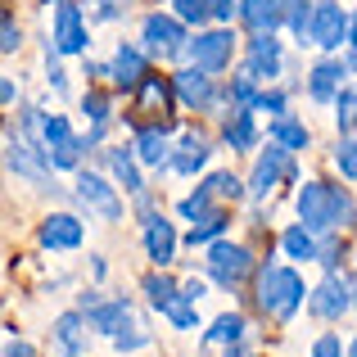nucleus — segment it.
<instances>
[{
    "label": "nucleus",
    "mask_w": 357,
    "mask_h": 357,
    "mask_svg": "<svg viewBox=\"0 0 357 357\" xmlns=\"http://www.w3.org/2000/svg\"><path fill=\"white\" fill-rule=\"evenodd\" d=\"M172 14L181 18V23H208L213 18V0H172Z\"/></svg>",
    "instance_id": "nucleus-35"
},
{
    "label": "nucleus",
    "mask_w": 357,
    "mask_h": 357,
    "mask_svg": "<svg viewBox=\"0 0 357 357\" xmlns=\"http://www.w3.org/2000/svg\"><path fill=\"white\" fill-rule=\"evenodd\" d=\"M5 167L18 176V181L36 185V190H50L54 185L50 149H45V140L27 136V131H5Z\"/></svg>",
    "instance_id": "nucleus-3"
},
{
    "label": "nucleus",
    "mask_w": 357,
    "mask_h": 357,
    "mask_svg": "<svg viewBox=\"0 0 357 357\" xmlns=\"http://www.w3.org/2000/svg\"><path fill=\"white\" fill-rule=\"evenodd\" d=\"M73 195H77V204L91 213V218H100V222H118L122 218V195H118V185H109L100 172H77Z\"/></svg>",
    "instance_id": "nucleus-5"
},
{
    "label": "nucleus",
    "mask_w": 357,
    "mask_h": 357,
    "mask_svg": "<svg viewBox=\"0 0 357 357\" xmlns=\"http://www.w3.org/2000/svg\"><path fill=\"white\" fill-rule=\"evenodd\" d=\"M335 167H340V176H344V181H353L357 185V140L353 136H344L340 140V145H335Z\"/></svg>",
    "instance_id": "nucleus-34"
},
{
    "label": "nucleus",
    "mask_w": 357,
    "mask_h": 357,
    "mask_svg": "<svg viewBox=\"0 0 357 357\" xmlns=\"http://www.w3.org/2000/svg\"><path fill=\"white\" fill-rule=\"evenodd\" d=\"M271 140H276V145H285L289 154H303V149L312 145V131H307L298 118H289V114H285V118L271 122Z\"/></svg>",
    "instance_id": "nucleus-25"
},
{
    "label": "nucleus",
    "mask_w": 357,
    "mask_h": 357,
    "mask_svg": "<svg viewBox=\"0 0 357 357\" xmlns=\"http://www.w3.org/2000/svg\"><path fill=\"white\" fill-rule=\"evenodd\" d=\"M307 307H312V317H321V321H340V317L353 307V285L331 271V276L307 294Z\"/></svg>",
    "instance_id": "nucleus-13"
},
{
    "label": "nucleus",
    "mask_w": 357,
    "mask_h": 357,
    "mask_svg": "<svg viewBox=\"0 0 357 357\" xmlns=\"http://www.w3.org/2000/svg\"><path fill=\"white\" fill-rule=\"evenodd\" d=\"M82 114L96 122V127H109V118H114V105H109V96H100V91H86V96H82Z\"/></svg>",
    "instance_id": "nucleus-36"
},
{
    "label": "nucleus",
    "mask_w": 357,
    "mask_h": 357,
    "mask_svg": "<svg viewBox=\"0 0 357 357\" xmlns=\"http://www.w3.org/2000/svg\"><path fill=\"white\" fill-rule=\"evenodd\" d=\"M5 357H36V349H32L27 340H9V344H5Z\"/></svg>",
    "instance_id": "nucleus-46"
},
{
    "label": "nucleus",
    "mask_w": 357,
    "mask_h": 357,
    "mask_svg": "<svg viewBox=\"0 0 357 357\" xmlns=\"http://www.w3.org/2000/svg\"><path fill=\"white\" fill-rule=\"evenodd\" d=\"M208 158H213V145L204 136H195V131H185V136L176 140V149H172V172L176 176H195Z\"/></svg>",
    "instance_id": "nucleus-21"
},
{
    "label": "nucleus",
    "mask_w": 357,
    "mask_h": 357,
    "mask_svg": "<svg viewBox=\"0 0 357 357\" xmlns=\"http://www.w3.org/2000/svg\"><path fill=\"white\" fill-rule=\"evenodd\" d=\"M181 294L190 298V303H199V298L208 294V285H204V280H195V276H190V280H185V285H181Z\"/></svg>",
    "instance_id": "nucleus-44"
},
{
    "label": "nucleus",
    "mask_w": 357,
    "mask_h": 357,
    "mask_svg": "<svg viewBox=\"0 0 357 357\" xmlns=\"http://www.w3.org/2000/svg\"><path fill=\"white\" fill-rule=\"evenodd\" d=\"M294 213H298V222H303L307 231H317V236H331V231H340V227H353L349 190L326 185V181H303V185H298Z\"/></svg>",
    "instance_id": "nucleus-1"
},
{
    "label": "nucleus",
    "mask_w": 357,
    "mask_h": 357,
    "mask_svg": "<svg viewBox=\"0 0 357 357\" xmlns=\"http://www.w3.org/2000/svg\"><path fill=\"white\" fill-rule=\"evenodd\" d=\"M82 149H86V140L68 136V140H59V145H50V163L59 167V172H77L82 167Z\"/></svg>",
    "instance_id": "nucleus-32"
},
{
    "label": "nucleus",
    "mask_w": 357,
    "mask_h": 357,
    "mask_svg": "<svg viewBox=\"0 0 357 357\" xmlns=\"http://www.w3.org/2000/svg\"><path fill=\"white\" fill-rule=\"evenodd\" d=\"M204 185L213 190V199H218V204H236V199H244V195H249V185H244L236 172H213Z\"/></svg>",
    "instance_id": "nucleus-31"
},
{
    "label": "nucleus",
    "mask_w": 357,
    "mask_h": 357,
    "mask_svg": "<svg viewBox=\"0 0 357 357\" xmlns=\"http://www.w3.org/2000/svg\"><path fill=\"white\" fill-rule=\"evenodd\" d=\"M86 331H91V317L82 312V307H73V312L54 317L50 326V340H54V357H86Z\"/></svg>",
    "instance_id": "nucleus-14"
},
{
    "label": "nucleus",
    "mask_w": 357,
    "mask_h": 357,
    "mask_svg": "<svg viewBox=\"0 0 357 357\" xmlns=\"http://www.w3.org/2000/svg\"><path fill=\"white\" fill-rule=\"evenodd\" d=\"M353 307H357V289H353Z\"/></svg>",
    "instance_id": "nucleus-51"
},
{
    "label": "nucleus",
    "mask_w": 357,
    "mask_h": 357,
    "mask_svg": "<svg viewBox=\"0 0 357 357\" xmlns=\"http://www.w3.org/2000/svg\"><path fill=\"white\" fill-rule=\"evenodd\" d=\"M172 86H176V100H181L185 109H195V114H204V109L218 105L213 73H204V68H181V73L172 77Z\"/></svg>",
    "instance_id": "nucleus-15"
},
{
    "label": "nucleus",
    "mask_w": 357,
    "mask_h": 357,
    "mask_svg": "<svg viewBox=\"0 0 357 357\" xmlns=\"http://www.w3.org/2000/svg\"><path fill=\"white\" fill-rule=\"evenodd\" d=\"M244 331H249V321H244L240 312H222L218 321H213V331H208V344H244Z\"/></svg>",
    "instance_id": "nucleus-29"
},
{
    "label": "nucleus",
    "mask_w": 357,
    "mask_h": 357,
    "mask_svg": "<svg viewBox=\"0 0 357 357\" xmlns=\"http://www.w3.org/2000/svg\"><path fill=\"white\" fill-rule=\"evenodd\" d=\"M222 140H227L236 154H244V149L258 145V122H253V109H231L227 127H222Z\"/></svg>",
    "instance_id": "nucleus-24"
},
{
    "label": "nucleus",
    "mask_w": 357,
    "mask_h": 357,
    "mask_svg": "<svg viewBox=\"0 0 357 357\" xmlns=\"http://www.w3.org/2000/svg\"><path fill=\"white\" fill-rule=\"evenodd\" d=\"M349 23H353V14L340 5V0H317V9H312V45L326 50V54H335L344 41H349Z\"/></svg>",
    "instance_id": "nucleus-7"
},
{
    "label": "nucleus",
    "mask_w": 357,
    "mask_h": 357,
    "mask_svg": "<svg viewBox=\"0 0 357 357\" xmlns=\"http://www.w3.org/2000/svg\"><path fill=\"white\" fill-rule=\"evenodd\" d=\"M213 18H218V23H231V18H240V0H213Z\"/></svg>",
    "instance_id": "nucleus-42"
},
{
    "label": "nucleus",
    "mask_w": 357,
    "mask_h": 357,
    "mask_svg": "<svg viewBox=\"0 0 357 357\" xmlns=\"http://www.w3.org/2000/svg\"><path fill=\"white\" fill-rule=\"evenodd\" d=\"M36 240L50 253H73L86 240V227H82V218H73V213H50V218L36 227Z\"/></svg>",
    "instance_id": "nucleus-11"
},
{
    "label": "nucleus",
    "mask_w": 357,
    "mask_h": 357,
    "mask_svg": "<svg viewBox=\"0 0 357 357\" xmlns=\"http://www.w3.org/2000/svg\"><path fill=\"white\" fill-rule=\"evenodd\" d=\"M68 136H73V127H68V118H63V114H45V118H41V140H45V149L59 145V140H68Z\"/></svg>",
    "instance_id": "nucleus-38"
},
{
    "label": "nucleus",
    "mask_w": 357,
    "mask_h": 357,
    "mask_svg": "<svg viewBox=\"0 0 357 357\" xmlns=\"http://www.w3.org/2000/svg\"><path fill=\"white\" fill-rule=\"evenodd\" d=\"M145 59L149 54L140 50V45H127V41H118V50H114V86L122 91H136V86H145Z\"/></svg>",
    "instance_id": "nucleus-18"
},
{
    "label": "nucleus",
    "mask_w": 357,
    "mask_h": 357,
    "mask_svg": "<svg viewBox=\"0 0 357 357\" xmlns=\"http://www.w3.org/2000/svg\"><path fill=\"white\" fill-rule=\"evenodd\" d=\"M227 227H231V218H227L222 208H213L208 218L190 222V236H185V244H190V249H195V244H199V249H208V244H218V236H222Z\"/></svg>",
    "instance_id": "nucleus-27"
},
{
    "label": "nucleus",
    "mask_w": 357,
    "mask_h": 357,
    "mask_svg": "<svg viewBox=\"0 0 357 357\" xmlns=\"http://www.w3.org/2000/svg\"><path fill=\"white\" fill-rule=\"evenodd\" d=\"M213 208H218V199H213V190H208V185H199V190H190V195H181V199H176V213H181L185 222L208 218Z\"/></svg>",
    "instance_id": "nucleus-30"
},
{
    "label": "nucleus",
    "mask_w": 357,
    "mask_h": 357,
    "mask_svg": "<svg viewBox=\"0 0 357 357\" xmlns=\"http://www.w3.org/2000/svg\"><path fill=\"white\" fill-rule=\"evenodd\" d=\"M149 344V335L140 331V326H122V331L114 335V349H122V353H131V349H145Z\"/></svg>",
    "instance_id": "nucleus-41"
},
{
    "label": "nucleus",
    "mask_w": 357,
    "mask_h": 357,
    "mask_svg": "<svg viewBox=\"0 0 357 357\" xmlns=\"http://www.w3.org/2000/svg\"><path fill=\"white\" fill-rule=\"evenodd\" d=\"M185 54H190L195 68H204V73H227L231 59H236V36H231V27H213V32L190 36V50Z\"/></svg>",
    "instance_id": "nucleus-8"
},
{
    "label": "nucleus",
    "mask_w": 357,
    "mask_h": 357,
    "mask_svg": "<svg viewBox=\"0 0 357 357\" xmlns=\"http://www.w3.org/2000/svg\"><path fill=\"white\" fill-rule=\"evenodd\" d=\"M285 96L280 91H258V105H253V114H271V118H285Z\"/></svg>",
    "instance_id": "nucleus-39"
},
{
    "label": "nucleus",
    "mask_w": 357,
    "mask_h": 357,
    "mask_svg": "<svg viewBox=\"0 0 357 357\" xmlns=\"http://www.w3.org/2000/svg\"><path fill=\"white\" fill-rule=\"evenodd\" d=\"M140 289H145V298H149V307H158V312H167V307L181 298V289L172 285L167 276H158V271H149L145 280H140Z\"/></svg>",
    "instance_id": "nucleus-28"
},
{
    "label": "nucleus",
    "mask_w": 357,
    "mask_h": 357,
    "mask_svg": "<svg viewBox=\"0 0 357 357\" xmlns=\"http://www.w3.org/2000/svg\"><path fill=\"white\" fill-rule=\"evenodd\" d=\"M227 357H244V344H231V349H227Z\"/></svg>",
    "instance_id": "nucleus-49"
},
{
    "label": "nucleus",
    "mask_w": 357,
    "mask_h": 357,
    "mask_svg": "<svg viewBox=\"0 0 357 357\" xmlns=\"http://www.w3.org/2000/svg\"><path fill=\"white\" fill-rule=\"evenodd\" d=\"M240 23L253 27V32H280L276 0H240Z\"/></svg>",
    "instance_id": "nucleus-26"
},
{
    "label": "nucleus",
    "mask_w": 357,
    "mask_h": 357,
    "mask_svg": "<svg viewBox=\"0 0 357 357\" xmlns=\"http://www.w3.org/2000/svg\"><path fill=\"white\" fill-rule=\"evenodd\" d=\"M312 294V289L303 285V276H298L294 267H280V262H271V267L258 271V307L267 317H276V321H289V317L303 307V298Z\"/></svg>",
    "instance_id": "nucleus-2"
},
{
    "label": "nucleus",
    "mask_w": 357,
    "mask_h": 357,
    "mask_svg": "<svg viewBox=\"0 0 357 357\" xmlns=\"http://www.w3.org/2000/svg\"><path fill=\"white\" fill-rule=\"evenodd\" d=\"M349 45L357 50V14H353V23H349Z\"/></svg>",
    "instance_id": "nucleus-48"
},
{
    "label": "nucleus",
    "mask_w": 357,
    "mask_h": 357,
    "mask_svg": "<svg viewBox=\"0 0 357 357\" xmlns=\"http://www.w3.org/2000/svg\"><path fill=\"white\" fill-rule=\"evenodd\" d=\"M312 357H349V349L340 344V335H335V331H326V335H317V340H312Z\"/></svg>",
    "instance_id": "nucleus-40"
},
{
    "label": "nucleus",
    "mask_w": 357,
    "mask_h": 357,
    "mask_svg": "<svg viewBox=\"0 0 357 357\" xmlns=\"http://www.w3.org/2000/svg\"><path fill=\"white\" fill-rule=\"evenodd\" d=\"M344 77H349L344 59H331V54H326V59L307 73V96H312L317 105H335V100H340V91H344Z\"/></svg>",
    "instance_id": "nucleus-17"
},
{
    "label": "nucleus",
    "mask_w": 357,
    "mask_h": 357,
    "mask_svg": "<svg viewBox=\"0 0 357 357\" xmlns=\"http://www.w3.org/2000/svg\"><path fill=\"white\" fill-rule=\"evenodd\" d=\"M335 127L344 131V136H353L357 131V86H344L340 100H335Z\"/></svg>",
    "instance_id": "nucleus-33"
},
{
    "label": "nucleus",
    "mask_w": 357,
    "mask_h": 357,
    "mask_svg": "<svg viewBox=\"0 0 357 357\" xmlns=\"http://www.w3.org/2000/svg\"><path fill=\"white\" fill-rule=\"evenodd\" d=\"M163 317H167V321L176 326V331H199V312H195V303H190V298H185V294L176 298V303L167 307Z\"/></svg>",
    "instance_id": "nucleus-37"
},
{
    "label": "nucleus",
    "mask_w": 357,
    "mask_h": 357,
    "mask_svg": "<svg viewBox=\"0 0 357 357\" xmlns=\"http://www.w3.org/2000/svg\"><path fill=\"white\" fill-rule=\"evenodd\" d=\"M349 357H357V340H353V344H349Z\"/></svg>",
    "instance_id": "nucleus-50"
},
{
    "label": "nucleus",
    "mask_w": 357,
    "mask_h": 357,
    "mask_svg": "<svg viewBox=\"0 0 357 357\" xmlns=\"http://www.w3.org/2000/svg\"><path fill=\"white\" fill-rule=\"evenodd\" d=\"M140 240H145V253L154 267H167L176 258V227L163 218V213H149L145 227H140Z\"/></svg>",
    "instance_id": "nucleus-16"
},
{
    "label": "nucleus",
    "mask_w": 357,
    "mask_h": 357,
    "mask_svg": "<svg viewBox=\"0 0 357 357\" xmlns=\"http://www.w3.org/2000/svg\"><path fill=\"white\" fill-rule=\"evenodd\" d=\"M140 50L158 54V59H176V54L190 50V36H185L181 18L176 14H145L140 18Z\"/></svg>",
    "instance_id": "nucleus-4"
},
{
    "label": "nucleus",
    "mask_w": 357,
    "mask_h": 357,
    "mask_svg": "<svg viewBox=\"0 0 357 357\" xmlns=\"http://www.w3.org/2000/svg\"><path fill=\"white\" fill-rule=\"evenodd\" d=\"M50 41L59 54H86L91 32H86V14L73 0H54V23H50Z\"/></svg>",
    "instance_id": "nucleus-6"
},
{
    "label": "nucleus",
    "mask_w": 357,
    "mask_h": 357,
    "mask_svg": "<svg viewBox=\"0 0 357 357\" xmlns=\"http://www.w3.org/2000/svg\"><path fill=\"white\" fill-rule=\"evenodd\" d=\"M0 96H5V105L14 109V100H18V86H14V77H5V86H0Z\"/></svg>",
    "instance_id": "nucleus-47"
},
{
    "label": "nucleus",
    "mask_w": 357,
    "mask_h": 357,
    "mask_svg": "<svg viewBox=\"0 0 357 357\" xmlns=\"http://www.w3.org/2000/svg\"><path fill=\"white\" fill-rule=\"evenodd\" d=\"M86 317H91V331H100V335L114 340L122 326H127V317H131V298H100Z\"/></svg>",
    "instance_id": "nucleus-23"
},
{
    "label": "nucleus",
    "mask_w": 357,
    "mask_h": 357,
    "mask_svg": "<svg viewBox=\"0 0 357 357\" xmlns=\"http://www.w3.org/2000/svg\"><path fill=\"white\" fill-rule=\"evenodd\" d=\"M280 68H285V50H280L276 32H253L244 73H249L253 82H271V77H280Z\"/></svg>",
    "instance_id": "nucleus-12"
},
{
    "label": "nucleus",
    "mask_w": 357,
    "mask_h": 357,
    "mask_svg": "<svg viewBox=\"0 0 357 357\" xmlns=\"http://www.w3.org/2000/svg\"><path fill=\"white\" fill-rule=\"evenodd\" d=\"M131 145H136V158L145 167H172V136H167V127H140Z\"/></svg>",
    "instance_id": "nucleus-19"
},
{
    "label": "nucleus",
    "mask_w": 357,
    "mask_h": 357,
    "mask_svg": "<svg viewBox=\"0 0 357 357\" xmlns=\"http://www.w3.org/2000/svg\"><path fill=\"white\" fill-rule=\"evenodd\" d=\"M140 158H136V145H114L109 149V172H114V181L122 185V190L131 195H145V176H140Z\"/></svg>",
    "instance_id": "nucleus-20"
},
{
    "label": "nucleus",
    "mask_w": 357,
    "mask_h": 357,
    "mask_svg": "<svg viewBox=\"0 0 357 357\" xmlns=\"http://www.w3.org/2000/svg\"><path fill=\"white\" fill-rule=\"evenodd\" d=\"M96 18L100 23H114L118 18V0H96Z\"/></svg>",
    "instance_id": "nucleus-45"
},
{
    "label": "nucleus",
    "mask_w": 357,
    "mask_h": 357,
    "mask_svg": "<svg viewBox=\"0 0 357 357\" xmlns=\"http://www.w3.org/2000/svg\"><path fill=\"white\" fill-rule=\"evenodd\" d=\"M280 253H285L289 262H317L321 258V240H317V231H307L303 222H294V227L280 231Z\"/></svg>",
    "instance_id": "nucleus-22"
},
{
    "label": "nucleus",
    "mask_w": 357,
    "mask_h": 357,
    "mask_svg": "<svg viewBox=\"0 0 357 357\" xmlns=\"http://www.w3.org/2000/svg\"><path fill=\"white\" fill-rule=\"evenodd\" d=\"M253 271V253L244 249V244L236 240H218V244H208V276L218 280V285H240L244 276Z\"/></svg>",
    "instance_id": "nucleus-9"
},
{
    "label": "nucleus",
    "mask_w": 357,
    "mask_h": 357,
    "mask_svg": "<svg viewBox=\"0 0 357 357\" xmlns=\"http://www.w3.org/2000/svg\"><path fill=\"white\" fill-rule=\"evenodd\" d=\"M289 172H294V163H289V149L271 140V145L258 154L253 172H249V195H253V199H267V195L280 185V176H289Z\"/></svg>",
    "instance_id": "nucleus-10"
},
{
    "label": "nucleus",
    "mask_w": 357,
    "mask_h": 357,
    "mask_svg": "<svg viewBox=\"0 0 357 357\" xmlns=\"http://www.w3.org/2000/svg\"><path fill=\"white\" fill-rule=\"evenodd\" d=\"M0 45H5V54H14L18 45H23V32H18V23L9 14H5V41H0Z\"/></svg>",
    "instance_id": "nucleus-43"
}]
</instances>
